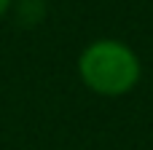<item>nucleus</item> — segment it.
Instances as JSON below:
<instances>
[{"label": "nucleus", "mask_w": 153, "mask_h": 150, "mask_svg": "<svg viewBox=\"0 0 153 150\" xmlns=\"http://www.w3.org/2000/svg\"><path fill=\"white\" fill-rule=\"evenodd\" d=\"M8 5H11V0H0V16L8 11Z\"/></svg>", "instance_id": "2"}, {"label": "nucleus", "mask_w": 153, "mask_h": 150, "mask_svg": "<svg viewBox=\"0 0 153 150\" xmlns=\"http://www.w3.org/2000/svg\"><path fill=\"white\" fill-rule=\"evenodd\" d=\"M140 56L121 40H94L78 59V75L83 86L102 97H121L140 81Z\"/></svg>", "instance_id": "1"}]
</instances>
